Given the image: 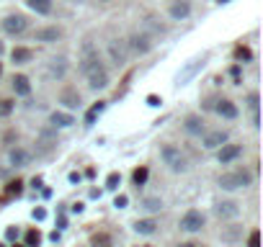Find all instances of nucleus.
I'll return each mask as SVG.
<instances>
[{
    "label": "nucleus",
    "instance_id": "nucleus-1",
    "mask_svg": "<svg viewBox=\"0 0 263 247\" xmlns=\"http://www.w3.org/2000/svg\"><path fill=\"white\" fill-rule=\"evenodd\" d=\"M80 70L85 72L88 85L93 88V90L108 85V72H106V67L101 65V59H98V54L93 52V47H90V44H85V47H83V59H80Z\"/></svg>",
    "mask_w": 263,
    "mask_h": 247
},
{
    "label": "nucleus",
    "instance_id": "nucleus-2",
    "mask_svg": "<svg viewBox=\"0 0 263 247\" xmlns=\"http://www.w3.org/2000/svg\"><path fill=\"white\" fill-rule=\"evenodd\" d=\"M220 186L224 190H235V188H245L250 186V172L245 170H235V172H224V175L220 178Z\"/></svg>",
    "mask_w": 263,
    "mask_h": 247
},
{
    "label": "nucleus",
    "instance_id": "nucleus-3",
    "mask_svg": "<svg viewBox=\"0 0 263 247\" xmlns=\"http://www.w3.org/2000/svg\"><path fill=\"white\" fill-rule=\"evenodd\" d=\"M108 57H111L114 65H124V62L129 59V44L121 41V39L108 41Z\"/></svg>",
    "mask_w": 263,
    "mask_h": 247
},
{
    "label": "nucleus",
    "instance_id": "nucleus-4",
    "mask_svg": "<svg viewBox=\"0 0 263 247\" xmlns=\"http://www.w3.org/2000/svg\"><path fill=\"white\" fill-rule=\"evenodd\" d=\"M162 160H165L168 165H170V170H176V172H181V170H186V160H183V154H181V150L178 147H173V144H168V147H162Z\"/></svg>",
    "mask_w": 263,
    "mask_h": 247
},
{
    "label": "nucleus",
    "instance_id": "nucleus-5",
    "mask_svg": "<svg viewBox=\"0 0 263 247\" xmlns=\"http://www.w3.org/2000/svg\"><path fill=\"white\" fill-rule=\"evenodd\" d=\"M129 49H134V52H140V54H147L150 49H152V36H147L144 31H134L132 36H129Z\"/></svg>",
    "mask_w": 263,
    "mask_h": 247
},
{
    "label": "nucleus",
    "instance_id": "nucleus-6",
    "mask_svg": "<svg viewBox=\"0 0 263 247\" xmlns=\"http://www.w3.org/2000/svg\"><path fill=\"white\" fill-rule=\"evenodd\" d=\"M202 227H204V214L196 211V209L186 211L183 219H181V229H186V232H199Z\"/></svg>",
    "mask_w": 263,
    "mask_h": 247
},
{
    "label": "nucleus",
    "instance_id": "nucleus-7",
    "mask_svg": "<svg viewBox=\"0 0 263 247\" xmlns=\"http://www.w3.org/2000/svg\"><path fill=\"white\" fill-rule=\"evenodd\" d=\"M240 154H243V147H240V144H222V150H220V154H217V157H220L222 165H227V162H232V160H238Z\"/></svg>",
    "mask_w": 263,
    "mask_h": 247
},
{
    "label": "nucleus",
    "instance_id": "nucleus-8",
    "mask_svg": "<svg viewBox=\"0 0 263 247\" xmlns=\"http://www.w3.org/2000/svg\"><path fill=\"white\" fill-rule=\"evenodd\" d=\"M26 18L23 16H8L5 21H3V29L8 31V34H21V31H26Z\"/></svg>",
    "mask_w": 263,
    "mask_h": 247
},
{
    "label": "nucleus",
    "instance_id": "nucleus-9",
    "mask_svg": "<svg viewBox=\"0 0 263 247\" xmlns=\"http://www.w3.org/2000/svg\"><path fill=\"white\" fill-rule=\"evenodd\" d=\"M214 111L220 114V116H224V118H238V106L232 103V100H227V98H222V100H214Z\"/></svg>",
    "mask_w": 263,
    "mask_h": 247
},
{
    "label": "nucleus",
    "instance_id": "nucleus-10",
    "mask_svg": "<svg viewBox=\"0 0 263 247\" xmlns=\"http://www.w3.org/2000/svg\"><path fill=\"white\" fill-rule=\"evenodd\" d=\"M224 142H227V132H209V134H204V147L206 150H217V147H222Z\"/></svg>",
    "mask_w": 263,
    "mask_h": 247
},
{
    "label": "nucleus",
    "instance_id": "nucleus-11",
    "mask_svg": "<svg viewBox=\"0 0 263 247\" xmlns=\"http://www.w3.org/2000/svg\"><path fill=\"white\" fill-rule=\"evenodd\" d=\"M8 160H11L13 168H23V165H29L31 154L26 152V150H21V147H13V150H11V154H8Z\"/></svg>",
    "mask_w": 263,
    "mask_h": 247
},
{
    "label": "nucleus",
    "instance_id": "nucleus-12",
    "mask_svg": "<svg viewBox=\"0 0 263 247\" xmlns=\"http://www.w3.org/2000/svg\"><path fill=\"white\" fill-rule=\"evenodd\" d=\"M60 103H65L67 108H78L80 106V93H78L75 88H65L60 93Z\"/></svg>",
    "mask_w": 263,
    "mask_h": 247
},
{
    "label": "nucleus",
    "instance_id": "nucleus-13",
    "mask_svg": "<svg viewBox=\"0 0 263 247\" xmlns=\"http://www.w3.org/2000/svg\"><path fill=\"white\" fill-rule=\"evenodd\" d=\"M11 59L16 62V65H26V62H31L34 59V52L29 47H16L11 52Z\"/></svg>",
    "mask_w": 263,
    "mask_h": 247
},
{
    "label": "nucleus",
    "instance_id": "nucleus-14",
    "mask_svg": "<svg viewBox=\"0 0 263 247\" xmlns=\"http://www.w3.org/2000/svg\"><path fill=\"white\" fill-rule=\"evenodd\" d=\"M23 193V180H11V183H8V186H5V193H3V201H8V198H18V196H21Z\"/></svg>",
    "mask_w": 263,
    "mask_h": 247
},
{
    "label": "nucleus",
    "instance_id": "nucleus-15",
    "mask_svg": "<svg viewBox=\"0 0 263 247\" xmlns=\"http://www.w3.org/2000/svg\"><path fill=\"white\" fill-rule=\"evenodd\" d=\"M13 90H16L18 95H29V93H31L29 77H26V75H16V77H13Z\"/></svg>",
    "mask_w": 263,
    "mask_h": 247
},
{
    "label": "nucleus",
    "instance_id": "nucleus-16",
    "mask_svg": "<svg viewBox=\"0 0 263 247\" xmlns=\"http://www.w3.org/2000/svg\"><path fill=\"white\" fill-rule=\"evenodd\" d=\"M31 11H36L39 16H49L52 13V0H26Z\"/></svg>",
    "mask_w": 263,
    "mask_h": 247
},
{
    "label": "nucleus",
    "instance_id": "nucleus-17",
    "mask_svg": "<svg viewBox=\"0 0 263 247\" xmlns=\"http://www.w3.org/2000/svg\"><path fill=\"white\" fill-rule=\"evenodd\" d=\"M90 247H114L111 234H108V232H96V234H90Z\"/></svg>",
    "mask_w": 263,
    "mask_h": 247
},
{
    "label": "nucleus",
    "instance_id": "nucleus-18",
    "mask_svg": "<svg viewBox=\"0 0 263 247\" xmlns=\"http://www.w3.org/2000/svg\"><path fill=\"white\" fill-rule=\"evenodd\" d=\"M188 13H191V5H188L186 0H176V3L170 5V16L173 18H186Z\"/></svg>",
    "mask_w": 263,
    "mask_h": 247
},
{
    "label": "nucleus",
    "instance_id": "nucleus-19",
    "mask_svg": "<svg viewBox=\"0 0 263 247\" xmlns=\"http://www.w3.org/2000/svg\"><path fill=\"white\" fill-rule=\"evenodd\" d=\"M186 132L194 134V136L204 134V121H202L199 116H188V118H186Z\"/></svg>",
    "mask_w": 263,
    "mask_h": 247
},
{
    "label": "nucleus",
    "instance_id": "nucleus-20",
    "mask_svg": "<svg viewBox=\"0 0 263 247\" xmlns=\"http://www.w3.org/2000/svg\"><path fill=\"white\" fill-rule=\"evenodd\" d=\"M134 229H137L140 234H152L158 229V222H155V219H140V222L134 224Z\"/></svg>",
    "mask_w": 263,
    "mask_h": 247
},
{
    "label": "nucleus",
    "instance_id": "nucleus-21",
    "mask_svg": "<svg viewBox=\"0 0 263 247\" xmlns=\"http://www.w3.org/2000/svg\"><path fill=\"white\" fill-rule=\"evenodd\" d=\"M238 204H235V201H222L220 206H217V214L220 216H238Z\"/></svg>",
    "mask_w": 263,
    "mask_h": 247
},
{
    "label": "nucleus",
    "instance_id": "nucleus-22",
    "mask_svg": "<svg viewBox=\"0 0 263 247\" xmlns=\"http://www.w3.org/2000/svg\"><path fill=\"white\" fill-rule=\"evenodd\" d=\"M49 121H52V126H72V124H75V118H72L70 114H60V111H54V114L49 116Z\"/></svg>",
    "mask_w": 263,
    "mask_h": 247
},
{
    "label": "nucleus",
    "instance_id": "nucleus-23",
    "mask_svg": "<svg viewBox=\"0 0 263 247\" xmlns=\"http://www.w3.org/2000/svg\"><path fill=\"white\" fill-rule=\"evenodd\" d=\"M202 65H204L202 59H194V65H188V67H186V70H183V72H181V75H178V85H186V80L191 77V75H194V72H196L199 67H202Z\"/></svg>",
    "mask_w": 263,
    "mask_h": 247
},
{
    "label": "nucleus",
    "instance_id": "nucleus-24",
    "mask_svg": "<svg viewBox=\"0 0 263 247\" xmlns=\"http://www.w3.org/2000/svg\"><path fill=\"white\" fill-rule=\"evenodd\" d=\"M147 175H150V170L144 168V165H140V168L132 172V183L140 188V186H144V183H147Z\"/></svg>",
    "mask_w": 263,
    "mask_h": 247
},
{
    "label": "nucleus",
    "instance_id": "nucleus-25",
    "mask_svg": "<svg viewBox=\"0 0 263 247\" xmlns=\"http://www.w3.org/2000/svg\"><path fill=\"white\" fill-rule=\"evenodd\" d=\"M36 39L39 41H57L60 39V29H39L36 31Z\"/></svg>",
    "mask_w": 263,
    "mask_h": 247
},
{
    "label": "nucleus",
    "instance_id": "nucleus-26",
    "mask_svg": "<svg viewBox=\"0 0 263 247\" xmlns=\"http://www.w3.org/2000/svg\"><path fill=\"white\" fill-rule=\"evenodd\" d=\"M65 70H67V62L65 59H52V75L54 77H62V75H65Z\"/></svg>",
    "mask_w": 263,
    "mask_h": 247
},
{
    "label": "nucleus",
    "instance_id": "nucleus-27",
    "mask_svg": "<svg viewBox=\"0 0 263 247\" xmlns=\"http://www.w3.org/2000/svg\"><path fill=\"white\" fill-rule=\"evenodd\" d=\"M101 111H103V103H96L93 108H90V111L85 114V126H93V121L98 118V114H101Z\"/></svg>",
    "mask_w": 263,
    "mask_h": 247
},
{
    "label": "nucleus",
    "instance_id": "nucleus-28",
    "mask_svg": "<svg viewBox=\"0 0 263 247\" xmlns=\"http://www.w3.org/2000/svg\"><path fill=\"white\" fill-rule=\"evenodd\" d=\"M39 242H41L39 229H29V232H26V247H39Z\"/></svg>",
    "mask_w": 263,
    "mask_h": 247
},
{
    "label": "nucleus",
    "instance_id": "nucleus-29",
    "mask_svg": "<svg viewBox=\"0 0 263 247\" xmlns=\"http://www.w3.org/2000/svg\"><path fill=\"white\" fill-rule=\"evenodd\" d=\"M250 57H253V54H250L248 47H243V44H240V47H235V62H248Z\"/></svg>",
    "mask_w": 263,
    "mask_h": 247
},
{
    "label": "nucleus",
    "instance_id": "nucleus-30",
    "mask_svg": "<svg viewBox=\"0 0 263 247\" xmlns=\"http://www.w3.org/2000/svg\"><path fill=\"white\" fill-rule=\"evenodd\" d=\"M142 209H147V211H160V209H162V201H160V198H144V201H142Z\"/></svg>",
    "mask_w": 263,
    "mask_h": 247
},
{
    "label": "nucleus",
    "instance_id": "nucleus-31",
    "mask_svg": "<svg viewBox=\"0 0 263 247\" xmlns=\"http://www.w3.org/2000/svg\"><path fill=\"white\" fill-rule=\"evenodd\" d=\"M119 183H121V175H119V172H111V175L106 178V188L116 190V188H119Z\"/></svg>",
    "mask_w": 263,
    "mask_h": 247
},
{
    "label": "nucleus",
    "instance_id": "nucleus-32",
    "mask_svg": "<svg viewBox=\"0 0 263 247\" xmlns=\"http://www.w3.org/2000/svg\"><path fill=\"white\" fill-rule=\"evenodd\" d=\"M13 100L11 98H3V100H0V116H8V114H11L13 111Z\"/></svg>",
    "mask_w": 263,
    "mask_h": 247
},
{
    "label": "nucleus",
    "instance_id": "nucleus-33",
    "mask_svg": "<svg viewBox=\"0 0 263 247\" xmlns=\"http://www.w3.org/2000/svg\"><path fill=\"white\" fill-rule=\"evenodd\" d=\"M248 247H261V232H258V229L250 232V237H248Z\"/></svg>",
    "mask_w": 263,
    "mask_h": 247
},
{
    "label": "nucleus",
    "instance_id": "nucleus-34",
    "mask_svg": "<svg viewBox=\"0 0 263 247\" xmlns=\"http://www.w3.org/2000/svg\"><path fill=\"white\" fill-rule=\"evenodd\" d=\"M114 206H116V209H124V206H126V196H116V198H114Z\"/></svg>",
    "mask_w": 263,
    "mask_h": 247
},
{
    "label": "nucleus",
    "instance_id": "nucleus-35",
    "mask_svg": "<svg viewBox=\"0 0 263 247\" xmlns=\"http://www.w3.org/2000/svg\"><path fill=\"white\" fill-rule=\"evenodd\" d=\"M250 108H253V111H258V93H250Z\"/></svg>",
    "mask_w": 263,
    "mask_h": 247
},
{
    "label": "nucleus",
    "instance_id": "nucleus-36",
    "mask_svg": "<svg viewBox=\"0 0 263 247\" xmlns=\"http://www.w3.org/2000/svg\"><path fill=\"white\" fill-rule=\"evenodd\" d=\"M5 237H8V240H16V237H18V229H16V227H8V229H5Z\"/></svg>",
    "mask_w": 263,
    "mask_h": 247
},
{
    "label": "nucleus",
    "instance_id": "nucleus-37",
    "mask_svg": "<svg viewBox=\"0 0 263 247\" xmlns=\"http://www.w3.org/2000/svg\"><path fill=\"white\" fill-rule=\"evenodd\" d=\"M44 216H47V211H44V209H34V219H36V222H41Z\"/></svg>",
    "mask_w": 263,
    "mask_h": 247
},
{
    "label": "nucleus",
    "instance_id": "nucleus-38",
    "mask_svg": "<svg viewBox=\"0 0 263 247\" xmlns=\"http://www.w3.org/2000/svg\"><path fill=\"white\" fill-rule=\"evenodd\" d=\"M147 103H150V106H160V103H162V100H160L158 95H147Z\"/></svg>",
    "mask_w": 263,
    "mask_h": 247
},
{
    "label": "nucleus",
    "instance_id": "nucleus-39",
    "mask_svg": "<svg viewBox=\"0 0 263 247\" xmlns=\"http://www.w3.org/2000/svg\"><path fill=\"white\" fill-rule=\"evenodd\" d=\"M178 247H196L194 242H183V245H178Z\"/></svg>",
    "mask_w": 263,
    "mask_h": 247
},
{
    "label": "nucleus",
    "instance_id": "nucleus-40",
    "mask_svg": "<svg viewBox=\"0 0 263 247\" xmlns=\"http://www.w3.org/2000/svg\"><path fill=\"white\" fill-rule=\"evenodd\" d=\"M0 75H3V65H0Z\"/></svg>",
    "mask_w": 263,
    "mask_h": 247
},
{
    "label": "nucleus",
    "instance_id": "nucleus-41",
    "mask_svg": "<svg viewBox=\"0 0 263 247\" xmlns=\"http://www.w3.org/2000/svg\"><path fill=\"white\" fill-rule=\"evenodd\" d=\"M13 247H23V245H13Z\"/></svg>",
    "mask_w": 263,
    "mask_h": 247
},
{
    "label": "nucleus",
    "instance_id": "nucleus-42",
    "mask_svg": "<svg viewBox=\"0 0 263 247\" xmlns=\"http://www.w3.org/2000/svg\"><path fill=\"white\" fill-rule=\"evenodd\" d=\"M220 3H227V0H220Z\"/></svg>",
    "mask_w": 263,
    "mask_h": 247
},
{
    "label": "nucleus",
    "instance_id": "nucleus-43",
    "mask_svg": "<svg viewBox=\"0 0 263 247\" xmlns=\"http://www.w3.org/2000/svg\"><path fill=\"white\" fill-rule=\"evenodd\" d=\"M0 52H3V44H0Z\"/></svg>",
    "mask_w": 263,
    "mask_h": 247
}]
</instances>
